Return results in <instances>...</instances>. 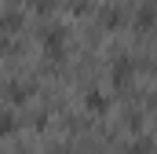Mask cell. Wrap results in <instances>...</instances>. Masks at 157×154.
<instances>
[{
  "instance_id": "7",
  "label": "cell",
  "mask_w": 157,
  "mask_h": 154,
  "mask_svg": "<svg viewBox=\"0 0 157 154\" xmlns=\"http://www.w3.org/2000/svg\"><path fill=\"white\" fill-rule=\"evenodd\" d=\"M4 26H7V30H18V15L7 11V15H4Z\"/></svg>"
},
{
  "instance_id": "6",
  "label": "cell",
  "mask_w": 157,
  "mask_h": 154,
  "mask_svg": "<svg viewBox=\"0 0 157 154\" xmlns=\"http://www.w3.org/2000/svg\"><path fill=\"white\" fill-rule=\"evenodd\" d=\"M88 107H91L95 114H102V110H106V99H102L99 92H91V95H88Z\"/></svg>"
},
{
  "instance_id": "8",
  "label": "cell",
  "mask_w": 157,
  "mask_h": 154,
  "mask_svg": "<svg viewBox=\"0 0 157 154\" xmlns=\"http://www.w3.org/2000/svg\"><path fill=\"white\" fill-rule=\"evenodd\" d=\"M146 151H150V143H146V140H139L135 147H128V154H146Z\"/></svg>"
},
{
  "instance_id": "4",
  "label": "cell",
  "mask_w": 157,
  "mask_h": 154,
  "mask_svg": "<svg viewBox=\"0 0 157 154\" xmlns=\"http://www.w3.org/2000/svg\"><path fill=\"white\" fill-rule=\"evenodd\" d=\"M7 95H11L15 103H22V99H29V88H26V84H11V88H7Z\"/></svg>"
},
{
  "instance_id": "2",
  "label": "cell",
  "mask_w": 157,
  "mask_h": 154,
  "mask_svg": "<svg viewBox=\"0 0 157 154\" xmlns=\"http://www.w3.org/2000/svg\"><path fill=\"white\" fill-rule=\"evenodd\" d=\"M128 77H132V63L128 59L113 63V84H128Z\"/></svg>"
},
{
  "instance_id": "1",
  "label": "cell",
  "mask_w": 157,
  "mask_h": 154,
  "mask_svg": "<svg viewBox=\"0 0 157 154\" xmlns=\"http://www.w3.org/2000/svg\"><path fill=\"white\" fill-rule=\"evenodd\" d=\"M44 44H48V55H62V44H66L62 30H59V33H55V30H48V33H44Z\"/></svg>"
},
{
  "instance_id": "3",
  "label": "cell",
  "mask_w": 157,
  "mask_h": 154,
  "mask_svg": "<svg viewBox=\"0 0 157 154\" xmlns=\"http://www.w3.org/2000/svg\"><path fill=\"white\" fill-rule=\"evenodd\" d=\"M154 15H157V7H154V4H143V7H139V30L154 26Z\"/></svg>"
},
{
  "instance_id": "5",
  "label": "cell",
  "mask_w": 157,
  "mask_h": 154,
  "mask_svg": "<svg viewBox=\"0 0 157 154\" xmlns=\"http://www.w3.org/2000/svg\"><path fill=\"white\" fill-rule=\"evenodd\" d=\"M15 114H7V110H0V132H15Z\"/></svg>"
}]
</instances>
